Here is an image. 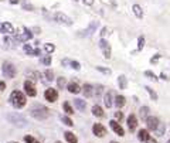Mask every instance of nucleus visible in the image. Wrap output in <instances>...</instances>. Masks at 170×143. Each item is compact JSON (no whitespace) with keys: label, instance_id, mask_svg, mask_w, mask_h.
<instances>
[{"label":"nucleus","instance_id":"5","mask_svg":"<svg viewBox=\"0 0 170 143\" xmlns=\"http://www.w3.org/2000/svg\"><path fill=\"white\" fill-rule=\"evenodd\" d=\"M16 72H17L16 67H14L11 63H6V61H4L3 63V75L4 77L11 80V78L16 77Z\"/></svg>","mask_w":170,"mask_h":143},{"label":"nucleus","instance_id":"15","mask_svg":"<svg viewBox=\"0 0 170 143\" xmlns=\"http://www.w3.org/2000/svg\"><path fill=\"white\" fill-rule=\"evenodd\" d=\"M82 89H84L82 91L84 95H85L87 98H91V97H94V95H95V87H94V85H91V84H85Z\"/></svg>","mask_w":170,"mask_h":143},{"label":"nucleus","instance_id":"34","mask_svg":"<svg viewBox=\"0 0 170 143\" xmlns=\"http://www.w3.org/2000/svg\"><path fill=\"white\" fill-rule=\"evenodd\" d=\"M145 77H147V78H149V80L155 81V82H156V81L159 80V78L156 77V74H155V72H152V71H145Z\"/></svg>","mask_w":170,"mask_h":143},{"label":"nucleus","instance_id":"11","mask_svg":"<svg viewBox=\"0 0 170 143\" xmlns=\"http://www.w3.org/2000/svg\"><path fill=\"white\" fill-rule=\"evenodd\" d=\"M99 47H101V50H102V53H103V57H105L107 60H109L111 54H112V50H111V46L108 44V41H105L103 38L102 40H99Z\"/></svg>","mask_w":170,"mask_h":143},{"label":"nucleus","instance_id":"28","mask_svg":"<svg viewBox=\"0 0 170 143\" xmlns=\"http://www.w3.org/2000/svg\"><path fill=\"white\" fill-rule=\"evenodd\" d=\"M23 50H24V53H26L27 55H33L34 57V51H36V48H33L30 44H24Z\"/></svg>","mask_w":170,"mask_h":143},{"label":"nucleus","instance_id":"10","mask_svg":"<svg viewBox=\"0 0 170 143\" xmlns=\"http://www.w3.org/2000/svg\"><path fill=\"white\" fill-rule=\"evenodd\" d=\"M92 133L97 137H103L105 135H107V128L103 126V125H101V123H94Z\"/></svg>","mask_w":170,"mask_h":143},{"label":"nucleus","instance_id":"46","mask_svg":"<svg viewBox=\"0 0 170 143\" xmlns=\"http://www.w3.org/2000/svg\"><path fill=\"white\" fill-rule=\"evenodd\" d=\"M159 58H160V54H156V55H155L153 58H152V60H150V63H152V64L157 63V61H159Z\"/></svg>","mask_w":170,"mask_h":143},{"label":"nucleus","instance_id":"32","mask_svg":"<svg viewBox=\"0 0 170 143\" xmlns=\"http://www.w3.org/2000/svg\"><path fill=\"white\" fill-rule=\"evenodd\" d=\"M145 89L147 91V93H149L150 99H152V101H157V93L155 92V91L152 89V88H150V87H145Z\"/></svg>","mask_w":170,"mask_h":143},{"label":"nucleus","instance_id":"2","mask_svg":"<svg viewBox=\"0 0 170 143\" xmlns=\"http://www.w3.org/2000/svg\"><path fill=\"white\" fill-rule=\"evenodd\" d=\"M31 116L34 118V119L37 120H46L50 118V109L46 106H43V105H37V106H34L33 109H31Z\"/></svg>","mask_w":170,"mask_h":143},{"label":"nucleus","instance_id":"16","mask_svg":"<svg viewBox=\"0 0 170 143\" xmlns=\"http://www.w3.org/2000/svg\"><path fill=\"white\" fill-rule=\"evenodd\" d=\"M67 89H68V92L70 93H80L81 92L80 85H78V82H75V81H71V82L68 84Z\"/></svg>","mask_w":170,"mask_h":143},{"label":"nucleus","instance_id":"37","mask_svg":"<svg viewBox=\"0 0 170 143\" xmlns=\"http://www.w3.org/2000/svg\"><path fill=\"white\" fill-rule=\"evenodd\" d=\"M143 47H145V37L140 36L139 38H137V51H140Z\"/></svg>","mask_w":170,"mask_h":143},{"label":"nucleus","instance_id":"17","mask_svg":"<svg viewBox=\"0 0 170 143\" xmlns=\"http://www.w3.org/2000/svg\"><path fill=\"white\" fill-rule=\"evenodd\" d=\"M2 33H7V34H11V36H13V34H14L13 24L9 23V21H4V23L2 24Z\"/></svg>","mask_w":170,"mask_h":143},{"label":"nucleus","instance_id":"25","mask_svg":"<svg viewBox=\"0 0 170 143\" xmlns=\"http://www.w3.org/2000/svg\"><path fill=\"white\" fill-rule=\"evenodd\" d=\"M149 106H142L139 109V116H140V119L142 120H146L147 118H149Z\"/></svg>","mask_w":170,"mask_h":143},{"label":"nucleus","instance_id":"20","mask_svg":"<svg viewBox=\"0 0 170 143\" xmlns=\"http://www.w3.org/2000/svg\"><path fill=\"white\" fill-rule=\"evenodd\" d=\"M149 137H150V135H149V130L147 129H140L139 132H137V139H139L140 142H146Z\"/></svg>","mask_w":170,"mask_h":143},{"label":"nucleus","instance_id":"47","mask_svg":"<svg viewBox=\"0 0 170 143\" xmlns=\"http://www.w3.org/2000/svg\"><path fill=\"white\" fill-rule=\"evenodd\" d=\"M82 3L85 4V6H92V4H94V0H82Z\"/></svg>","mask_w":170,"mask_h":143},{"label":"nucleus","instance_id":"1","mask_svg":"<svg viewBox=\"0 0 170 143\" xmlns=\"http://www.w3.org/2000/svg\"><path fill=\"white\" fill-rule=\"evenodd\" d=\"M27 98L21 91H13L10 95V103L13 105L16 109H21L23 106H26Z\"/></svg>","mask_w":170,"mask_h":143},{"label":"nucleus","instance_id":"30","mask_svg":"<svg viewBox=\"0 0 170 143\" xmlns=\"http://www.w3.org/2000/svg\"><path fill=\"white\" fill-rule=\"evenodd\" d=\"M63 108H64V110L67 112V115H72V113H74V109H72V106L70 105L68 101H65V102L63 103Z\"/></svg>","mask_w":170,"mask_h":143},{"label":"nucleus","instance_id":"57","mask_svg":"<svg viewBox=\"0 0 170 143\" xmlns=\"http://www.w3.org/2000/svg\"><path fill=\"white\" fill-rule=\"evenodd\" d=\"M167 143H170V140H169V142H167Z\"/></svg>","mask_w":170,"mask_h":143},{"label":"nucleus","instance_id":"7","mask_svg":"<svg viewBox=\"0 0 170 143\" xmlns=\"http://www.w3.org/2000/svg\"><path fill=\"white\" fill-rule=\"evenodd\" d=\"M44 98H46V101H48L51 103L57 102V99H58V91L54 89V88H48L44 92Z\"/></svg>","mask_w":170,"mask_h":143},{"label":"nucleus","instance_id":"3","mask_svg":"<svg viewBox=\"0 0 170 143\" xmlns=\"http://www.w3.org/2000/svg\"><path fill=\"white\" fill-rule=\"evenodd\" d=\"M7 120L10 123H13L14 126H19V128H24L27 125V120L24 116H21L20 113H10V115H7Z\"/></svg>","mask_w":170,"mask_h":143},{"label":"nucleus","instance_id":"23","mask_svg":"<svg viewBox=\"0 0 170 143\" xmlns=\"http://www.w3.org/2000/svg\"><path fill=\"white\" fill-rule=\"evenodd\" d=\"M118 87H119V89H126L128 78L125 77V75H119V77H118Z\"/></svg>","mask_w":170,"mask_h":143},{"label":"nucleus","instance_id":"12","mask_svg":"<svg viewBox=\"0 0 170 143\" xmlns=\"http://www.w3.org/2000/svg\"><path fill=\"white\" fill-rule=\"evenodd\" d=\"M146 125H147V130H153L155 132L157 129V126L160 125V122L156 116H149L146 119Z\"/></svg>","mask_w":170,"mask_h":143},{"label":"nucleus","instance_id":"18","mask_svg":"<svg viewBox=\"0 0 170 143\" xmlns=\"http://www.w3.org/2000/svg\"><path fill=\"white\" fill-rule=\"evenodd\" d=\"M74 106L77 108L80 112H84V110H85V108H87V102H85L84 99L77 98V99H74Z\"/></svg>","mask_w":170,"mask_h":143},{"label":"nucleus","instance_id":"44","mask_svg":"<svg viewBox=\"0 0 170 143\" xmlns=\"http://www.w3.org/2000/svg\"><path fill=\"white\" fill-rule=\"evenodd\" d=\"M23 7H24V9H26V10L33 11V6H31V4H28V3H27V2H24V3H23Z\"/></svg>","mask_w":170,"mask_h":143},{"label":"nucleus","instance_id":"9","mask_svg":"<svg viewBox=\"0 0 170 143\" xmlns=\"http://www.w3.org/2000/svg\"><path fill=\"white\" fill-rule=\"evenodd\" d=\"M98 26H99V23H98V21H91L89 26H88L85 30L80 31V36L81 37H89V36H92V33H95V30H97Z\"/></svg>","mask_w":170,"mask_h":143},{"label":"nucleus","instance_id":"33","mask_svg":"<svg viewBox=\"0 0 170 143\" xmlns=\"http://www.w3.org/2000/svg\"><path fill=\"white\" fill-rule=\"evenodd\" d=\"M97 71H99V72L105 74V75H111V74H112V71H111L109 68H105V67H102V65H98V67H97Z\"/></svg>","mask_w":170,"mask_h":143},{"label":"nucleus","instance_id":"19","mask_svg":"<svg viewBox=\"0 0 170 143\" xmlns=\"http://www.w3.org/2000/svg\"><path fill=\"white\" fill-rule=\"evenodd\" d=\"M115 105H116L118 109H120V108H124L125 106V103H126V98L124 97V95H116L115 97Z\"/></svg>","mask_w":170,"mask_h":143},{"label":"nucleus","instance_id":"51","mask_svg":"<svg viewBox=\"0 0 170 143\" xmlns=\"http://www.w3.org/2000/svg\"><path fill=\"white\" fill-rule=\"evenodd\" d=\"M160 78H162V80H164V81H167V80H169V78H167V75H166V74H164V72H162V74H160Z\"/></svg>","mask_w":170,"mask_h":143},{"label":"nucleus","instance_id":"43","mask_svg":"<svg viewBox=\"0 0 170 143\" xmlns=\"http://www.w3.org/2000/svg\"><path fill=\"white\" fill-rule=\"evenodd\" d=\"M122 119H124V113L120 112V110L115 112V120H122Z\"/></svg>","mask_w":170,"mask_h":143},{"label":"nucleus","instance_id":"39","mask_svg":"<svg viewBox=\"0 0 170 143\" xmlns=\"http://www.w3.org/2000/svg\"><path fill=\"white\" fill-rule=\"evenodd\" d=\"M44 77H46L47 81H53L54 80V72L51 70H47L46 72H44Z\"/></svg>","mask_w":170,"mask_h":143},{"label":"nucleus","instance_id":"50","mask_svg":"<svg viewBox=\"0 0 170 143\" xmlns=\"http://www.w3.org/2000/svg\"><path fill=\"white\" fill-rule=\"evenodd\" d=\"M146 143H157V140H156V139H155V137H152V136H150V137H149V139H147V140H146Z\"/></svg>","mask_w":170,"mask_h":143},{"label":"nucleus","instance_id":"42","mask_svg":"<svg viewBox=\"0 0 170 143\" xmlns=\"http://www.w3.org/2000/svg\"><path fill=\"white\" fill-rule=\"evenodd\" d=\"M102 92H103V87H102V85H97V87H95V95L99 97Z\"/></svg>","mask_w":170,"mask_h":143},{"label":"nucleus","instance_id":"21","mask_svg":"<svg viewBox=\"0 0 170 143\" xmlns=\"http://www.w3.org/2000/svg\"><path fill=\"white\" fill-rule=\"evenodd\" d=\"M92 115L97 118H103L105 116V112H103V109L99 106V105H94L92 106Z\"/></svg>","mask_w":170,"mask_h":143},{"label":"nucleus","instance_id":"13","mask_svg":"<svg viewBox=\"0 0 170 143\" xmlns=\"http://www.w3.org/2000/svg\"><path fill=\"white\" fill-rule=\"evenodd\" d=\"M109 126L112 128V130H113L115 133H116V135H119V136H125V130H124V128L120 126V125H119V123H118L115 119L109 120Z\"/></svg>","mask_w":170,"mask_h":143},{"label":"nucleus","instance_id":"45","mask_svg":"<svg viewBox=\"0 0 170 143\" xmlns=\"http://www.w3.org/2000/svg\"><path fill=\"white\" fill-rule=\"evenodd\" d=\"M61 64H63L64 67H68V65H71V60H68V58H64V60L61 61Z\"/></svg>","mask_w":170,"mask_h":143},{"label":"nucleus","instance_id":"4","mask_svg":"<svg viewBox=\"0 0 170 143\" xmlns=\"http://www.w3.org/2000/svg\"><path fill=\"white\" fill-rule=\"evenodd\" d=\"M51 19H53L54 21H57L58 24H63V26H71V24H72V20H71L70 17H68L67 14L61 13V11H57V13L51 14Z\"/></svg>","mask_w":170,"mask_h":143},{"label":"nucleus","instance_id":"27","mask_svg":"<svg viewBox=\"0 0 170 143\" xmlns=\"http://www.w3.org/2000/svg\"><path fill=\"white\" fill-rule=\"evenodd\" d=\"M51 61H53V58H51L50 54H47V55H43L40 58V63L44 64V65H51Z\"/></svg>","mask_w":170,"mask_h":143},{"label":"nucleus","instance_id":"24","mask_svg":"<svg viewBox=\"0 0 170 143\" xmlns=\"http://www.w3.org/2000/svg\"><path fill=\"white\" fill-rule=\"evenodd\" d=\"M103 103H105V106H107V108H111L113 105V102H112V92H111V91H108V92L105 93V97H103Z\"/></svg>","mask_w":170,"mask_h":143},{"label":"nucleus","instance_id":"22","mask_svg":"<svg viewBox=\"0 0 170 143\" xmlns=\"http://www.w3.org/2000/svg\"><path fill=\"white\" fill-rule=\"evenodd\" d=\"M64 137H65V140L68 143H78V137L72 132H70V130H67V132L64 133Z\"/></svg>","mask_w":170,"mask_h":143},{"label":"nucleus","instance_id":"29","mask_svg":"<svg viewBox=\"0 0 170 143\" xmlns=\"http://www.w3.org/2000/svg\"><path fill=\"white\" fill-rule=\"evenodd\" d=\"M44 50H46L47 54H50V55H51V53L55 51V46L51 44V43H46V44H44Z\"/></svg>","mask_w":170,"mask_h":143},{"label":"nucleus","instance_id":"56","mask_svg":"<svg viewBox=\"0 0 170 143\" xmlns=\"http://www.w3.org/2000/svg\"><path fill=\"white\" fill-rule=\"evenodd\" d=\"M111 143H118V142H111Z\"/></svg>","mask_w":170,"mask_h":143},{"label":"nucleus","instance_id":"31","mask_svg":"<svg viewBox=\"0 0 170 143\" xmlns=\"http://www.w3.org/2000/svg\"><path fill=\"white\" fill-rule=\"evenodd\" d=\"M155 132H156L157 136H163L164 132H166V126H164V123H160L159 126H157V129L155 130Z\"/></svg>","mask_w":170,"mask_h":143},{"label":"nucleus","instance_id":"54","mask_svg":"<svg viewBox=\"0 0 170 143\" xmlns=\"http://www.w3.org/2000/svg\"><path fill=\"white\" fill-rule=\"evenodd\" d=\"M55 143H63V142H60V140H57V142Z\"/></svg>","mask_w":170,"mask_h":143},{"label":"nucleus","instance_id":"59","mask_svg":"<svg viewBox=\"0 0 170 143\" xmlns=\"http://www.w3.org/2000/svg\"><path fill=\"white\" fill-rule=\"evenodd\" d=\"M0 2H2V0H0Z\"/></svg>","mask_w":170,"mask_h":143},{"label":"nucleus","instance_id":"48","mask_svg":"<svg viewBox=\"0 0 170 143\" xmlns=\"http://www.w3.org/2000/svg\"><path fill=\"white\" fill-rule=\"evenodd\" d=\"M107 34H108V28H107V27H103V28H102V31H101V36H102V37H105V36H107Z\"/></svg>","mask_w":170,"mask_h":143},{"label":"nucleus","instance_id":"55","mask_svg":"<svg viewBox=\"0 0 170 143\" xmlns=\"http://www.w3.org/2000/svg\"><path fill=\"white\" fill-rule=\"evenodd\" d=\"M0 33H2V24H0Z\"/></svg>","mask_w":170,"mask_h":143},{"label":"nucleus","instance_id":"52","mask_svg":"<svg viewBox=\"0 0 170 143\" xmlns=\"http://www.w3.org/2000/svg\"><path fill=\"white\" fill-rule=\"evenodd\" d=\"M9 2H10V4H17L20 0H9Z\"/></svg>","mask_w":170,"mask_h":143},{"label":"nucleus","instance_id":"40","mask_svg":"<svg viewBox=\"0 0 170 143\" xmlns=\"http://www.w3.org/2000/svg\"><path fill=\"white\" fill-rule=\"evenodd\" d=\"M71 68H74V70H75V71H80L81 70V64L80 63H78V61H72V60H71Z\"/></svg>","mask_w":170,"mask_h":143},{"label":"nucleus","instance_id":"58","mask_svg":"<svg viewBox=\"0 0 170 143\" xmlns=\"http://www.w3.org/2000/svg\"><path fill=\"white\" fill-rule=\"evenodd\" d=\"M74 2H77V0H74Z\"/></svg>","mask_w":170,"mask_h":143},{"label":"nucleus","instance_id":"8","mask_svg":"<svg viewBox=\"0 0 170 143\" xmlns=\"http://www.w3.org/2000/svg\"><path fill=\"white\" fill-rule=\"evenodd\" d=\"M24 34H17V36H14V41H20V43H24V41H28L33 38V33H31V30H28L27 27H24Z\"/></svg>","mask_w":170,"mask_h":143},{"label":"nucleus","instance_id":"36","mask_svg":"<svg viewBox=\"0 0 170 143\" xmlns=\"http://www.w3.org/2000/svg\"><path fill=\"white\" fill-rule=\"evenodd\" d=\"M57 85H58V88H60V89H63V88L67 85V81H65V78H63V77L58 78V80H57Z\"/></svg>","mask_w":170,"mask_h":143},{"label":"nucleus","instance_id":"53","mask_svg":"<svg viewBox=\"0 0 170 143\" xmlns=\"http://www.w3.org/2000/svg\"><path fill=\"white\" fill-rule=\"evenodd\" d=\"M7 143H19V142H14V140H11V142H7Z\"/></svg>","mask_w":170,"mask_h":143},{"label":"nucleus","instance_id":"6","mask_svg":"<svg viewBox=\"0 0 170 143\" xmlns=\"http://www.w3.org/2000/svg\"><path fill=\"white\" fill-rule=\"evenodd\" d=\"M24 92H26L27 97H36L37 95V89H36V85H34L33 81L27 80L24 82Z\"/></svg>","mask_w":170,"mask_h":143},{"label":"nucleus","instance_id":"41","mask_svg":"<svg viewBox=\"0 0 170 143\" xmlns=\"http://www.w3.org/2000/svg\"><path fill=\"white\" fill-rule=\"evenodd\" d=\"M3 41H4V48H9V47H10V44L13 43V40H11L10 37H6V36H4Z\"/></svg>","mask_w":170,"mask_h":143},{"label":"nucleus","instance_id":"49","mask_svg":"<svg viewBox=\"0 0 170 143\" xmlns=\"http://www.w3.org/2000/svg\"><path fill=\"white\" fill-rule=\"evenodd\" d=\"M6 89V84L3 82V81H0V92H2V91H4Z\"/></svg>","mask_w":170,"mask_h":143},{"label":"nucleus","instance_id":"35","mask_svg":"<svg viewBox=\"0 0 170 143\" xmlns=\"http://www.w3.org/2000/svg\"><path fill=\"white\" fill-rule=\"evenodd\" d=\"M24 142H26V143H40L34 136H31V135H27V136H24Z\"/></svg>","mask_w":170,"mask_h":143},{"label":"nucleus","instance_id":"26","mask_svg":"<svg viewBox=\"0 0 170 143\" xmlns=\"http://www.w3.org/2000/svg\"><path fill=\"white\" fill-rule=\"evenodd\" d=\"M132 10H133L135 16H136L137 19H142V17H143V11H142V7H140L139 4H133V6H132Z\"/></svg>","mask_w":170,"mask_h":143},{"label":"nucleus","instance_id":"14","mask_svg":"<svg viewBox=\"0 0 170 143\" xmlns=\"http://www.w3.org/2000/svg\"><path fill=\"white\" fill-rule=\"evenodd\" d=\"M128 128H129L130 132H133V130L137 128V118H136V115H133V113H130L129 116H128Z\"/></svg>","mask_w":170,"mask_h":143},{"label":"nucleus","instance_id":"38","mask_svg":"<svg viewBox=\"0 0 170 143\" xmlns=\"http://www.w3.org/2000/svg\"><path fill=\"white\" fill-rule=\"evenodd\" d=\"M61 120H63V123H64V125H67V126H70V128L74 126V122L68 116H61Z\"/></svg>","mask_w":170,"mask_h":143}]
</instances>
